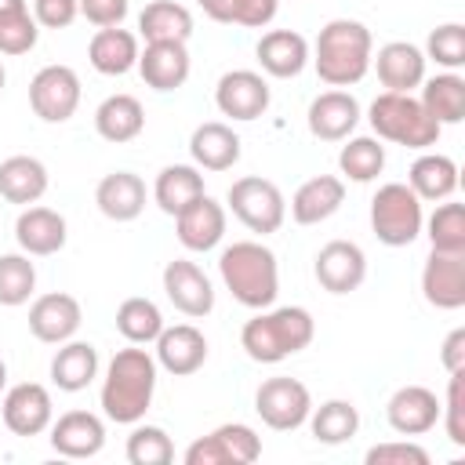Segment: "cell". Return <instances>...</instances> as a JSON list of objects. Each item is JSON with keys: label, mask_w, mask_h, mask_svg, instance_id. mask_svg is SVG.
<instances>
[{"label": "cell", "mask_w": 465, "mask_h": 465, "mask_svg": "<svg viewBox=\"0 0 465 465\" xmlns=\"http://www.w3.org/2000/svg\"><path fill=\"white\" fill-rule=\"evenodd\" d=\"M312 272H316V280H320L323 291L349 294V291H356L367 280V254L352 240H331V243L320 247Z\"/></svg>", "instance_id": "cell-12"}, {"label": "cell", "mask_w": 465, "mask_h": 465, "mask_svg": "<svg viewBox=\"0 0 465 465\" xmlns=\"http://www.w3.org/2000/svg\"><path fill=\"white\" fill-rule=\"evenodd\" d=\"M36 291V265L29 254H0V305H25Z\"/></svg>", "instance_id": "cell-40"}, {"label": "cell", "mask_w": 465, "mask_h": 465, "mask_svg": "<svg viewBox=\"0 0 465 465\" xmlns=\"http://www.w3.org/2000/svg\"><path fill=\"white\" fill-rule=\"evenodd\" d=\"M421 294L432 309L454 312L465 305V254L432 251L421 269Z\"/></svg>", "instance_id": "cell-16"}, {"label": "cell", "mask_w": 465, "mask_h": 465, "mask_svg": "<svg viewBox=\"0 0 465 465\" xmlns=\"http://www.w3.org/2000/svg\"><path fill=\"white\" fill-rule=\"evenodd\" d=\"M98 378V349L91 341H62L51 360V381L62 392H80Z\"/></svg>", "instance_id": "cell-30"}, {"label": "cell", "mask_w": 465, "mask_h": 465, "mask_svg": "<svg viewBox=\"0 0 465 465\" xmlns=\"http://www.w3.org/2000/svg\"><path fill=\"white\" fill-rule=\"evenodd\" d=\"M254 411L269 429L291 432L309 421L312 396L298 378H265L254 392Z\"/></svg>", "instance_id": "cell-9"}, {"label": "cell", "mask_w": 465, "mask_h": 465, "mask_svg": "<svg viewBox=\"0 0 465 465\" xmlns=\"http://www.w3.org/2000/svg\"><path fill=\"white\" fill-rule=\"evenodd\" d=\"M29 105L44 124H65L80 105V76L69 65H44L29 80Z\"/></svg>", "instance_id": "cell-10"}, {"label": "cell", "mask_w": 465, "mask_h": 465, "mask_svg": "<svg viewBox=\"0 0 465 465\" xmlns=\"http://www.w3.org/2000/svg\"><path fill=\"white\" fill-rule=\"evenodd\" d=\"M229 211L251 229V232H276L287 218V200L280 193L276 182L269 178H258V174H247V178H236L229 185Z\"/></svg>", "instance_id": "cell-7"}, {"label": "cell", "mask_w": 465, "mask_h": 465, "mask_svg": "<svg viewBox=\"0 0 465 465\" xmlns=\"http://www.w3.org/2000/svg\"><path fill=\"white\" fill-rule=\"evenodd\" d=\"M207 360V338L193 323H174L163 327L156 338V367H163L174 378L196 374Z\"/></svg>", "instance_id": "cell-20"}, {"label": "cell", "mask_w": 465, "mask_h": 465, "mask_svg": "<svg viewBox=\"0 0 465 465\" xmlns=\"http://www.w3.org/2000/svg\"><path fill=\"white\" fill-rule=\"evenodd\" d=\"M407 185L418 200H447L458 189V163L443 153H421L407 171Z\"/></svg>", "instance_id": "cell-34"}, {"label": "cell", "mask_w": 465, "mask_h": 465, "mask_svg": "<svg viewBox=\"0 0 465 465\" xmlns=\"http://www.w3.org/2000/svg\"><path fill=\"white\" fill-rule=\"evenodd\" d=\"M138 73L153 91H178L189 80V51L178 40H156L138 51Z\"/></svg>", "instance_id": "cell-23"}, {"label": "cell", "mask_w": 465, "mask_h": 465, "mask_svg": "<svg viewBox=\"0 0 465 465\" xmlns=\"http://www.w3.org/2000/svg\"><path fill=\"white\" fill-rule=\"evenodd\" d=\"M196 4L203 7L207 18H214V22H229V7H232V0H196Z\"/></svg>", "instance_id": "cell-51"}, {"label": "cell", "mask_w": 465, "mask_h": 465, "mask_svg": "<svg viewBox=\"0 0 465 465\" xmlns=\"http://www.w3.org/2000/svg\"><path fill=\"white\" fill-rule=\"evenodd\" d=\"M371 65L378 69V80L385 91L411 94L425 80V51L407 40H392V44L378 47V54H371Z\"/></svg>", "instance_id": "cell-19"}, {"label": "cell", "mask_w": 465, "mask_h": 465, "mask_svg": "<svg viewBox=\"0 0 465 465\" xmlns=\"http://www.w3.org/2000/svg\"><path fill=\"white\" fill-rule=\"evenodd\" d=\"M116 331L131 345H149L163 331V312H160V305L153 298H142V294L124 298L120 309H116Z\"/></svg>", "instance_id": "cell-37"}, {"label": "cell", "mask_w": 465, "mask_h": 465, "mask_svg": "<svg viewBox=\"0 0 465 465\" xmlns=\"http://www.w3.org/2000/svg\"><path fill=\"white\" fill-rule=\"evenodd\" d=\"M258 458H262V436L243 421L218 425L185 450V465H251Z\"/></svg>", "instance_id": "cell-8"}, {"label": "cell", "mask_w": 465, "mask_h": 465, "mask_svg": "<svg viewBox=\"0 0 465 465\" xmlns=\"http://www.w3.org/2000/svg\"><path fill=\"white\" fill-rule=\"evenodd\" d=\"M80 15V0H33V18L44 29H65Z\"/></svg>", "instance_id": "cell-48"}, {"label": "cell", "mask_w": 465, "mask_h": 465, "mask_svg": "<svg viewBox=\"0 0 465 465\" xmlns=\"http://www.w3.org/2000/svg\"><path fill=\"white\" fill-rule=\"evenodd\" d=\"M174 229H178V243L185 251H211L225 236V207L203 193L174 214Z\"/></svg>", "instance_id": "cell-18"}, {"label": "cell", "mask_w": 465, "mask_h": 465, "mask_svg": "<svg viewBox=\"0 0 465 465\" xmlns=\"http://www.w3.org/2000/svg\"><path fill=\"white\" fill-rule=\"evenodd\" d=\"M0 414H4V425L15 436H40L54 421V403H51V392L40 381H18L4 392Z\"/></svg>", "instance_id": "cell-11"}, {"label": "cell", "mask_w": 465, "mask_h": 465, "mask_svg": "<svg viewBox=\"0 0 465 465\" xmlns=\"http://www.w3.org/2000/svg\"><path fill=\"white\" fill-rule=\"evenodd\" d=\"M65 218L51 207H25L15 222V240L25 254L33 258H47V254H58L65 247Z\"/></svg>", "instance_id": "cell-24"}, {"label": "cell", "mask_w": 465, "mask_h": 465, "mask_svg": "<svg viewBox=\"0 0 465 465\" xmlns=\"http://www.w3.org/2000/svg\"><path fill=\"white\" fill-rule=\"evenodd\" d=\"M440 421L454 447H465V371H454L447 381V403H440Z\"/></svg>", "instance_id": "cell-44"}, {"label": "cell", "mask_w": 465, "mask_h": 465, "mask_svg": "<svg viewBox=\"0 0 465 465\" xmlns=\"http://www.w3.org/2000/svg\"><path fill=\"white\" fill-rule=\"evenodd\" d=\"M425 113L443 127V124H461L465 120V80L458 73H440L432 80H421V98Z\"/></svg>", "instance_id": "cell-36"}, {"label": "cell", "mask_w": 465, "mask_h": 465, "mask_svg": "<svg viewBox=\"0 0 465 465\" xmlns=\"http://www.w3.org/2000/svg\"><path fill=\"white\" fill-rule=\"evenodd\" d=\"M316 334L312 312L302 305H280V309H262L254 320L243 323L240 345L254 363H280L294 352H302Z\"/></svg>", "instance_id": "cell-4"}, {"label": "cell", "mask_w": 465, "mask_h": 465, "mask_svg": "<svg viewBox=\"0 0 465 465\" xmlns=\"http://www.w3.org/2000/svg\"><path fill=\"white\" fill-rule=\"evenodd\" d=\"M214 105L229 120H258L269 109V84L254 69H232L218 80Z\"/></svg>", "instance_id": "cell-14"}, {"label": "cell", "mask_w": 465, "mask_h": 465, "mask_svg": "<svg viewBox=\"0 0 465 465\" xmlns=\"http://www.w3.org/2000/svg\"><path fill=\"white\" fill-rule=\"evenodd\" d=\"M374 54L371 29L356 18H334L320 29L316 47H312V65L323 84L331 87H352L367 76Z\"/></svg>", "instance_id": "cell-2"}, {"label": "cell", "mask_w": 465, "mask_h": 465, "mask_svg": "<svg viewBox=\"0 0 465 465\" xmlns=\"http://www.w3.org/2000/svg\"><path fill=\"white\" fill-rule=\"evenodd\" d=\"M429 243L432 251H447V254H465V207L461 203H440L429 222Z\"/></svg>", "instance_id": "cell-41"}, {"label": "cell", "mask_w": 465, "mask_h": 465, "mask_svg": "<svg viewBox=\"0 0 465 465\" xmlns=\"http://www.w3.org/2000/svg\"><path fill=\"white\" fill-rule=\"evenodd\" d=\"M203 193H207L203 189V174L193 163H167L156 174V185H153V200H156V207L163 214H178L182 207H189Z\"/></svg>", "instance_id": "cell-33"}, {"label": "cell", "mask_w": 465, "mask_h": 465, "mask_svg": "<svg viewBox=\"0 0 465 465\" xmlns=\"http://www.w3.org/2000/svg\"><path fill=\"white\" fill-rule=\"evenodd\" d=\"M4 84H7V73H4V62H0V91H4Z\"/></svg>", "instance_id": "cell-54"}, {"label": "cell", "mask_w": 465, "mask_h": 465, "mask_svg": "<svg viewBox=\"0 0 465 465\" xmlns=\"http://www.w3.org/2000/svg\"><path fill=\"white\" fill-rule=\"evenodd\" d=\"M276 7H280V0H232L229 22H236L243 29H262L276 18Z\"/></svg>", "instance_id": "cell-47"}, {"label": "cell", "mask_w": 465, "mask_h": 465, "mask_svg": "<svg viewBox=\"0 0 465 465\" xmlns=\"http://www.w3.org/2000/svg\"><path fill=\"white\" fill-rule=\"evenodd\" d=\"M94 203L109 222H134L145 211V182L134 171H113L98 182Z\"/></svg>", "instance_id": "cell-27"}, {"label": "cell", "mask_w": 465, "mask_h": 465, "mask_svg": "<svg viewBox=\"0 0 465 465\" xmlns=\"http://www.w3.org/2000/svg\"><path fill=\"white\" fill-rule=\"evenodd\" d=\"M51 447L62 458H94L105 447V421L91 411H65L51 421Z\"/></svg>", "instance_id": "cell-22"}, {"label": "cell", "mask_w": 465, "mask_h": 465, "mask_svg": "<svg viewBox=\"0 0 465 465\" xmlns=\"http://www.w3.org/2000/svg\"><path fill=\"white\" fill-rule=\"evenodd\" d=\"M145 127V109L134 94H109L98 109H94V131L105 142H131L138 138Z\"/></svg>", "instance_id": "cell-32"}, {"label": "cell", "mask_w": 465, "mask_h": 465, "mask_svg": "<svg viewBox=\"0 0 465 465\" xmlns=\"http://www.w3.org/2000/svg\"><path fill=\"white\" fill-rule=\"evenodd\" d=\"M367 465H429V450L414 440H389V443H374L363 454Z\"/></svg>", "instance_id": "cell-45"}, {"label": "cell", "mask_w": 465, "mask_h": 465, "mask_svg": "<svg viewBox=\"0 0 465 465\" xmlns=\"http://www.w3.org/2000/svg\"><path fill=\"white\" fill-rule=\"evenodd\" d=\"M345 203V182L338 174H316L291 196V218L298 225H320Z\"/></svg>", "instance_id": "cell-25"}, {"label": "cell", "mask_w": 465, "mask_h": 465, "mask_svg": "<svg viewBox=\"0 0 465 465\" xmlns=\"http://www.w3.org/2000/svg\"><path fill=\"white\" fill-rule=\"evenodd\" d=\"M36 36H40V25L29 11L15 15V18H4L0 22V54H25L36 47Z\"/></svg>", "instance_id": "cell-46"}, {"label": "cell", "mask_w": 465, "mask_h": 465, "mask_svg": "<svg viewBox=\"0 0 465 465\" xmlns=\"http://www.w3.org/2000/svg\"><path fill=\"white\" fill-rule=\"evenodd\" d=\"M84 323V309L73 294L65 291H51V294H40L33 305H29V331L36 341H47V345H62L69 341Z\"/></svg>", "instance_id": "cell-15"}, {"label": "cell", "mask_w": 465, "mask_h": 465, "mask_svg": "<svg viewBox=\"0 0 465 465\" xmlns=\"http://www.w3.org/2000/svg\"><path fill=\"white\" fill-rule=\"evenodd\" d=\"M360 124V102L349 91H323L309 102V131L320 142H345Z\"/></svg>", "instance_id": "cell-21"}, {"label": "cell", "mask_w": 465, "mask_h": 465, "mask_svg": "<svg viewBox=\"0 0 465 465\" xmlns=\"http://www.w3.org/2000/svg\"><path fill=\"white\" fill-rule=\"evenodd\" d=\"M4 385H7V363L0 360V392H4Z\"/></svg>", "instance_id": "cell-53"}, {"label": "cell", "mask_w": 465, "mask_h": 465, "mask_svg": "<svg viewBox=\"0 0 465 465\" xmlns=\"http://www.w3.org/2000/svg\"><path fill=\"white\" fill-rule=\"evenodd\" d=\"M87 58L102 76H124L138 65V36L120 25L98 29L87 44Z\"/></svg>", "instance_id": "cell-29"}, {"label": "cell", "mask_w": 465, "mask_h": 465, "mask_svg": "<svg viewBox=\"0 0 465 465\" xmlns=\"http://www.w3.org/2000/svg\"><path fill=\"white\" fill-rule=\"evenodd\" d=\"M421 200L407 182H385L371 200V229L385 247H411L421 236Z\"/></svg>", "instance_id": "cell-6"}, {"label": "cell", "mask_w": 465, "mask_h": 465, "mask_svg": "<svg viewBox=\"0 0 465 465\" xmlns=\"http://www.w3.org/2000/svg\"><path fill=\"white\" fill-rule=\"evenodd\" d=\"M163 294L178 312H185L193 320H200L214 309V287H211L207 272L185 258H174L163 265Z\"/></svg>", "instance_id": "cell-13"}, {"label": "cell", "mask_w": 465, "mask_h": 465, "mask_svg": "<svg viewBox=\"0 0 465 465\" xmlns=\"http://www.w3.org/2000/svg\"><path fill=\"white\" fill-rule=\"evenodd\" d=\"M367 120L381 142H396L407 149H429L443 131L414 94H400V91H381L371 102Z\"/></svg>", "instance_id": "cell-5"}, {"label": "cell", "mask_w": 465, "mask_h": 465, "mask_svg": "<svg viewBox=\"0 0 465 465\" xmlns=\"http://www.w3.org/2000/svg\"><path fill=\"white\" fill-rule=\"evenodd\" d=\"M440 360H443L447 374H454V371H465V327H454V331L443 338Z\"/></svg>", "instance_id": "cell-50"}, {"label": "cell", "mask_w": 465, "mask_h": 465, "mask_svg": "<svg viewBox=\"0 0 465 465\" xmlns=\"http://www.w3.org/2000/svg\"><path fill=\"white\" fill-rule=\"evenodd\" d=\"M80 15L91 25L109 29V25H120L127 18V0H80Z\"/></svg>", "instance_id": "cell-49"}, {"label": "cell", "mask_w": 465, "mask_h": 465, "mask_svg": "<svg viewBox=\"0 0 465 465\" xmlns=\"http://www.w3.org/2000/svg\"><path fill=\"white\" fill-rule=\"evenodd\" d=\"M218 272L229 294L247 309H269L280 294L276 254L258 240H236L218 254Z\"/></svg>", "instance_id": "cell-3"}, {"label": "cell", "mask_w": 465, "mask_h": 465, "mask_svg": "<svg viewBox=\"0 0 465 465\" xmlns=\"http://www.w3.org/2000/svg\"><path fill=\"white\" fill-rule=\"evenodd\" d=\"M153 392H156V360L138 345L120 349L109 360L105 378H102V411H105V418L116 421V425L142 421L149 403H153Z\"/></svg>", "instance_id": "cell-1"}, {"label": "cell", "mask_w": 465, "mask_h": 465, "mask_svg": "<svg viewBox=\"0 0 465 465\" xmlns=\"http://www.w3.org/2000/svg\"><path fill=\"white\" fill-rule=\"evenodd\" d=\"M138 33L145 44H156V40L185 44L193 36V15H189V7H182L174 0H153L138 15Z\"/></svg>", "instance_id": "cell-35"}, {"label": "cell", "mask_w": 465, "mask_h": 465, "mask_svg": "<svg viewBox=\"0 0 465 465\" xmlns=\"http://www.w3.org/2000/svg\"><path fill=\"white\" fill-rule=\"evenodd\" d=\"M254 54H258V65L269 76L287 80V76H298L305 69V62H309V40L302 33H294V29H269L258 40Z\"/></svg>", "instance_id": "cell-26"}, {"label": "cell", "mask_w": 465, "mask_h": 465, "mask_svg": "<svg viewBox=\"0 0 465 465\" xmlns=\"http://www.w3.org/2000/svg\"><path fill=\"white\" fill-rule=\"evenodd\" d=\"M47 193V167L36 156H7L0 163V196L7 203H36Z\"/></svg>", "instance_id": "cell-31"}, {"label": "cell", "mask_w": 465, "mask_h": 465, "mask_svg": "<svg viewBox=\"0 0 465 465\" xmlns=\"http://www.w3.org/2000/svg\"><path fill=\"white\" fill-rule=\"evenodd\" d=\"M425 58H432L436 65L443 69H461L465 65V25L461 22H447V25H436L425 40Z\"/></svg>", "instance_id": "cell-43"}, {"label": "cell", "mask_w": 465, "mask_h": 465, "mask_svg": "<svg viewBox=\"0 0 465 465\" xmlns=\"http://www.w3.org/2000/svg\"><path fill=\"white\" fill-rule=\"evenodd\" d=\"M338 167L352 182H374L385 171V145H381V138H371V134L349 138L341 145V153H338Z\"/></svg>", "instance_id": "cell-39"}, {"label": "cell", "mask_w": 465, "mask_h": 465, "mask_svg": "<svg viewBox=\"0 0 465 465\" xmlns=\"http://www.w3.org/2000/svg\"><path fill=\"white\" fill-rule=\"evenodd\" d=\"M309 429H312V436H316L320 443L338 447V443H345V440L356 436V429H360V411H356L349 400H327V403H320V407L309 411Z\"/></svg>", "instance_id": "cell-38"}, {"label": "cell", "mask_w": 465, "mask_h": 465, "mask_svg": "<svg viewBox=\"0 0 465 465\" xmlns=\"http://www.w3.org/2000/svg\"><path fill=\"white\" fill-rule=\"evenodd\" d=\"M385 418L400 436H425L440 421V400L425 385H400L385 403Z\"/></svg>", "instance_id": "cell-17"}, {"label": "cell", "mask_w": 465, "mask_h": 465, "mask_svg": "<svg viewBox=\"0 0 465 465\" xmlns=\"http://www.w3.org/2000/svg\"><path fill=\"white\" fill-rule=\"evenodd\" d=\"M189 153H193V163L203 171H229L240 160V134L222 120H207L193 131Z\"/></svg>", "instance_id": "cell-28"}, {"label": "cell", "mask_w": 465, "mask_h": 465, "mask_svg": "<svg viewBox=\"0 0 465 465\" xmlns=\"http://www.w3.org/2000/svg\"><path fill=\"white\" fill-rule=\"evenodd\" d=\"M127 461L131 465H171L174 443L160 425H138L127 436Z\"/></svg>", "instance_id": "cell-42"}, {"label": "cell", "mask_w": 465, "mask_h": 465, "mask_svg": "<svg viewBox=\"0 0 465 465\" xmlns=\"http://www.w3.org/2000/svg\"><path fill=\"white\" fill-rule=\"evenodd\" d=\"M22 11H29L25 0H0V22H4V18H15V15H22Z\"/></svg>", "instance_id": "cell-52"}]
</instances>
